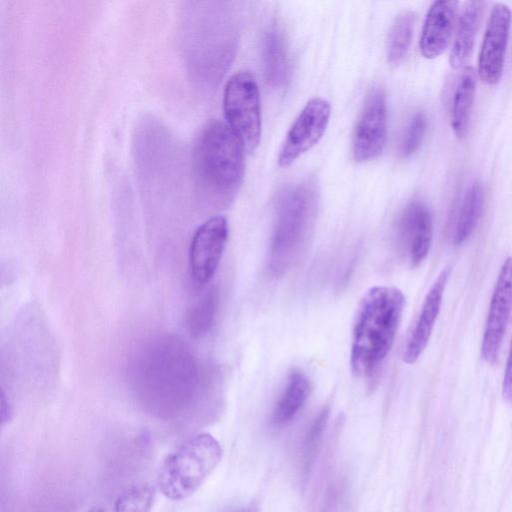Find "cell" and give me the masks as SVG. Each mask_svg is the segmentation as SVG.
<instances>
[{
    "instance_id": "obj_27",
    "label": "cell",
    "mask_w": 512,
    "mask_h": 512,
    "mask_svg": "<svg viewBox=\"0 0 512 512\" xmlns=\"http://www.w3.org/2000/svg\"><path fill=\"white\" fill-rule=\"evenodd\" d=\"M87 512H106L102 507H92Z\"/></svg>"
},
{
    "instance_id": "obj_12",
    "label": "cell",
    "mask_w": 512,
    "mask_h": 512,
    "mask_svg": "<svg viewBox=\"0 0 512 512\" xmlns=\"http://www.w3.org/2000/svg\"><path fill=\"white\" fill-rule=\"evenodd\" d=\"M398 244L413 266L427 257L433 238V220L428 207L419 200L410 202L398 222Z\"/></svg>"
},
{
    "instance_id": "obj_10",
    "label": "cell",
    "mask_w": 512,
    "mask_h": 512,
    "mask_svg": "<svg viewBox=\"0 0 512 512\" xmlns=\"http://www.w3.org/2000/svg\"><path fill=\"white\" fill-rule=\"evenodd\" d=\"M512 311V257L503 263L491 297L481 355L487 363H495Z\"/></svg>"
},
{
    "instance_id": "obj_7",
    "label": "cell",
    "mask_w": 512,
    "mask_h": 512,
    "mask_svg": "<svg viewBox=\"0 0 512 512\" xmlns=\"http://www.w3.org/2000/svg\"><path fill=\"white\" fill-rule=\"evenodd\" d=\"M224 216H212L195 230L189 247V270L193 281L203 286L215 274L228 240Z\"/></svg>"
},
{
    "instance_id": "obj_6",
    "label": "cell",
    "mask_w": 512,
    "mask_h": 512,
    "mask_svg": "<svg viewBox=\"0 0 512 512\" xmlns=\"http://www.w3.org/2000/svg\"><path fill=\"white\" fill-rule=\"evenodd\" d=\"M223 110L228 126L245 150L254 152L261 137V107L258 85L249 72L238 71L228 79Z\"/></svg>"
},
{
    "instance_id": "obj_5",
    "label": "cell",
    "mask_w": 512,
    "mask_h": 512,
    "mask_svg": "<svg viewBox=\"0 0 512 512\" xmlns=\"http://www.w3.org/2000/svg\"><path fill=\"white\" fill-rule=\"evenodd\" d=\"M221 457V445L211 434L193 435L163 460L157 474V487L166 498L183 500L203 484Z\"/></svg>"
},
{
    "instance_id": "obj_26",
    "label": "cell",
    "mask_w": 512,
    "mask_h": 512,
    "mask_svg": "<svg viewBox=\"0 0 512 512\" xmlns=\"http://www.w3.org/2000/svg\"><path fill=\"white\" fill-rule=\"evenodd\" d=\"M11 417H12V407L5 395L4 390H2V394H1V422H2V425H5L7 422H9Z\"/></svg>"
},
{
    "instance_id": "obj_19",
    "label": "cell",
    "mask_w": 512,
    "mask_h": 512,
    "mask_svg": "<svg viewBox=\"0 0 512 512\" xmlns=\"http://www.w3.org/2000/svg\"><path fill=\"white\" fill-rule=\"evenodd\" d=\"M485 194L482 185L474 182L467 189L455 224L453 243L463 244L474 232L484 207Z\"/></svg>"
},
{
    "instance_id": "obj_3",
    "label": "cell",
    "mask_w": 512,
    "mask_h": 512,
    "mask_svg": "<svg viewBox=\"0 0 512 512\" xmlns=\"http://www.w3.org/2000/svg\"><path fill=\"white\" fill-rule=\"evenodd\" d=\"M405 297L394 286L369 288L356 309L351 340L350 364L358 377L373 376L394 343L400 326Z\"/></svg>"
},
{
    "instance_id": "obj_22",
    "label": "cell",
    "mask_w": 512,
    "mask_h": 512,
    "mask_svg": "<svg viewBox=\"0 0 512 512\" xmlns=\"http://www.w3.org/2000/svg\"><path fill=\"white\" fill-rule=\"evenodd\" d=\"M156 489L149 483L135 484L126 488L114 503V512H150Z\"/></svg>"
},
{
    "instance_id": "obj_18",
    "label": "cell",
    "mask_w": 512,
    "mask_h": 512,
    "mask_svg": "<svg viewBox=\"0 0 512 512\" xmlns=\"http://www.w3.org/2000/svg\"><path fill=\"white\" fill-rule=\"evenodd\" d=\"M263 61L265 77L273 87H281L288 77V57L285 39L277 27L271 28L264 39Z\"/></svg>"
},
{
    "instance_id": "obj_14",
    "label": "cell",
    "mask_w": 512,
    "mask_h": 512,
    "mask_svg": "<svg viewBox=\"0 0 512 512\" xmlns=\"http://www.w3.org/2000/svg\"><path fill=\"white\" fill-rule=\"evenodd\" d=\"M457 1H435L429 8L422 28L419 47L423 57L433 59L447 48L454 29Z\"/></svg>"
},
{
    "instance_id": "obj_9",
    "label": "cell",
    "mask_w": 512,
    "mask_h": 512,
    "mask_svg": "<svg viewBox=\"0 0 512 512\" xmlns=\"http://www.w3.org/2000/svg\"><path fill=\"white\" fill-rule=\"evenodd\" d=\"M387 136V105L384 89L374 87L366 97L353 137V157L357 162L378 158Z\"/></svg>"
},
{
    "instance_id": "obj_11",
    "label": "cell",
    "mask_w": 512,
    "mask_h": 512,
    "mask_svg": "<svg viewBox=\"0 0 512 512\" xmlns=\"http://www.w3.org/2000/svg\"><path fill=\"white\" fill-rule=\"evenodd\" d=\"M511 20L507 5L496 3L492 7L478 56L479 76L488 85L496 84L502 76Z\"/></svg>"
},
{
    "instance_id": "obj_13",
    "label": "cell",
    "mask_w": 512,
    "mask_h": 512,
    "mask_svg": "<svg viewBox=\"0 0 512 512\" xmlns=\"http://www.w3.org/2000/svg\"><path fill=\"white\" fill-rule=\"evenodd\" d=\"M450 267H445L430 287L423 301L417 321L407 338L403 361L407 364L415 363L431 337L436 319L440 312L444 290L450 276Z\"/></svg>"
},
{
    "instance_id": "obj_25",
    "label": "cell",
    "mask_w": 512,
    "mask_h": 512,
    "mask_svg": "<svg viewBox=\"0 0 512 512\" xmlns=\"http://www.w3.org/2000/svg\"><path fill=\"white\" fill-rule=\"evenodd\" d=\"M502 395L506 402L512 404V339L504 371Z\"/></svg>"
},
{
    "instance_id": "obj_21",
    "label": "cell",
    "mask_w": 512,
    "mask_h": 512,
    "mask_svg": "<svg viewBox=\"0 0 512 512\" xmlns=\"http://www.w3.org/2000/svg\"><path fill=\"white\" fill-rule=\"evenodd\" d=\"M218 306V292L211 288L206 291L192 306L187 318L186 327L193 337H202L213 326Z\"/></svg>"
},
{
    "instance_id": "obj_17",
    "label": "cell",
    "mask_w": 512,
    "mask_h": 512,
    "mask_svg": "<svg viewBox=\"0 0 512 512\" xmlns=\"http://www.w3.org/2000/svg\"><path fill=\"white\" fill-rule=\"evenodd\" d=\"M476 74L472 67H465L458 79L451 104V126L458 138L467 134L476 92Z\"/></svg>"
},
{
    "instance_id": "obj_4",
    "label": "cell",
    "mask_w": 512,
    "mask_h": 512,
    "mask_svg": "<svg viewBox=\"0 0 512 512\" xmlns=\"http://www.w3.org/2000/svg\"><path fill=\"white\" fill-rule=\"evenodd\" d=\"M315 209V193L309 185H294L282 194L268 250V268L273 275L281 276L297 263L311 232Z\"/></svg>"
},
{
    "instance_id": "obj_28",
    "label": "cell",
    "mask_w": 512,
    "mask_h": 512,
    "mask_svg": "<svg viewBox=\"0 0 512 512\" xmlns=\"http://www.w3.org/2000/svg\"><path fill=\"white\" fill-rule=\"evenodd\" d=\"M240 512H251L250 510H242Z\"/></svg>"
},
{
    "instance_id": "obj_8",
    "label": "cell",
    "mask_w": 512,
    "mask_h": 512,
    "mask_svg": "<svg viewBox=\"0 0 512 512\" xmlns=\"http://www.w3.org/2000/svg\"><path fill=\"white\" fill-rule=\"evenodd\" d=\"M331 116V106L323 98L310 99L290 127L278 154V164L290 166L322 138Z\"/></svg>"
},
{
    "instance_id": "obj_24",
    "label": "cell",
    "mask_w": 512,
    "mask_h": 512,
    "mask_svg": "<svg viewBox=\"0 0 512 512\" xmlns=\"http://www.w3.org/2000/svg\"><path fill=\"white\" fill-rule=\"evenodd\" d=\"M329 418V408L324 407L311 422L303 441V458L306 468L311 465Z\"/></svg>"
},
{
    "instance_id": "obj_1",
    "label": "cell",
    "mask_w": 512,
    "mask_h": 512,
    "mask_svg": "<svg viewBox=\"0 0 512 512\" xmlns=\"http://www.w3.org/2000/svg\"><path fill=\"white\" fill-rule=\"evenodd\" d=\"M126 379L136 400L158 416H175L189 407L202 389L199 361L174 334L146 338L131 353Z\"/></svg>"
},
{
    "instance_id": "obj_2",
    "label": "cell",
    "mask_w": 512,
    "mask_h": 512,
    "mask_svg": "<svg viewBox=\"0 0 512 512\" xmlns=\"http://www.w3.org/2000/svg\"><path fill=\"white\" fill-rule=\"evenodd\" d=\"M241 141L228 124L211 120L199 131L192 149V178L199 200L207 207L228 206L243 181Z\"/></svg>"
},
{
    "instance_id": "obj_20",
    "label": "cell",
    "mask_w": 512,
    "mask_h": 512,
    "mask_svg": "<svg viewBox=\"0 0 512 512\" xmlns=\"http://www.w3.org/2000/svg\"><path fill=\"white\" fill-rule=\"evenodd\" d=\"M415 23V14L411 11L400 13L393 22L387 40V60L397 66L405 58L410 47Z\"/></svg>"
},
{
    "instance_id": "obj_16",
    "label": "cell",
    "mask_w": 512,
    "mask_h": 512,
    "mask_svg": "<svg viewBox=\"0 0 512 512\" xmlns=\"http://www.w3.org/2000/svg\"><path fill=\"white\" fill-rule=\"evenodd\" d=\"M310 391L311 384L307 375L300 370L292 371L273 409L272 423L275 426L290 423L305 405Z\"/></svg>"
},
{
    "instance_id": "obj_23",
    "label": "cell",
    "mask_w": 512,
    "mask_h": 512,
    "mask_svg": "<svg viewBox=\"0 0 512 512\" xmlns=\"http://www.w3.org/2000/svg\"><path fill=\"white\" fill-rule=\"evenodd\" d=\"M427 128V119L422 112L415 113L410 119L402 137L399 153L403 158L410 157L422 144Z\"/></svg>"
},
{
    "instance_id": "obj_15",
    "label": "cell",
    "mask_w": 512,
    "mask_h": 512,
    "mask_svg": "<svg viewBox=\"0 0 512 512\" xmlns=\"http://www.w3.org/2000/svg\"><path fill=\"white\" fill-rule=\"evenodd\" d=\"M484 5L482 1H469L460 15L450 51L449 61L453 69L463 67L471 55Z\"/></svg>"
}]
</instances>
